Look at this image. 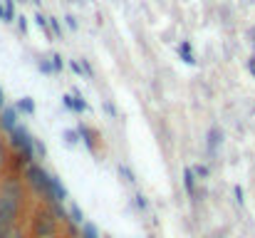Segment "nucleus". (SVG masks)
<instances>
[{
	"mask_svg": "<svg viewBox=\"0 0 255 238\" xmlns=\"http://www.w3.org/2000/svg\"><path fill=\"white\" fill-rule=\"evenodd\" d=\"M102 238H112V236H102Z\"/></svg>",
	"mask_w": 255,
	"mask_h": 238,
	"instance_id": "36",
	"label": "nucleus"
},
{
	"mask_svg": "<svg viewBox=\"0 0 255 238\" xmlns=\"http://www.w3.org/2000/svg\"><path fill=\"white\" fill-rule=\"evenodd\" d=\"M0 22H7V12H5V7H2V2H0Z\"/></svg>",
	"mask_w": 255,
	"mask_h": 238,
	"instance_id": "32",
	"label": "nucleus"
},
{
	"mask_svg": "<svg viewBox=\"0 0 255 238\" xmlns=\"http://www.w3.org/2000/svg\"><path fill=\"white\" fill-rule=\"evenodd\" d=\"M80 238H102V236H99V229H97L92 221H85V224L80 226Z\"/></svg>",
	"mask_w": 255,
	"mask_h": 238,
	"instance_id": "15",
	"label": "nucleus"
},
{
	"mask_svg": "<svg viewBox=\"0 0 255 238\" xmlns=\"http://www.w3.org/2000/svg\"><path fill=\"white\" fill-rule=\"evenodd\" d=\"M37 67H40L42 75L55 77V67H52V60H50V57H40V60H37Z\"/></svg>",
	"mask_w": 255,
	"mask_h": 238,
	"instance_id": "17",
	"label": "nucleus"
},
{
	"mask_svg": "<svg viewBox=\"0 0 255 238\" xmlns=\"http://www.w3.org/2000/svg\"><path fill=\"white\" fill-rule=\"evenodd\" d=\"M0 194L22 201V184H20V179H17V176H5L2 184H0Z\"/></svg>",
	"mask_w": 255,
	"mask_h": 238,
	"instance_id": "8",
	"label": "nucleus"
},
{
	"mask_svg": "<svg viewBox=\"0 0 255 238\" xmlns=\"http://www.w3.org/2000/svg\"><path fill=\"white\" fill-rule=\"evenodd\" d=\"M80 129V137H82V144L87 147V152L89 154H97V147H99V132L94 129V127H89V124H80L77 127Z\"/></svg>",
	"mask_w": 255,
	"mask_h": 238,
	"instance_id": "5",
	"label": "nucleus"
},
{
	"mask_svg": "<svg viewBox=\"0 0 255 238\" xmlns=\"http://www.w3.org/2000/svg\"><path fill=\"white\" fill-rule=\"evenodd\" d=\"M70 67H72V72H75V75H85V70H82V62L72 60V62H70Z\"/></svg>",
	"mask_w": 255,
	"mask_h": 238,
	"instance_id": "25",
	"label": "nucleus"
},
{
	"mask_svg": "<svg viewBox=\"0 0 255 238\" xmlns=\"http://www.w3.org/2000/svg\"><path fill=\"white\" fill-rule=\"evenodd\" d=\"M17 27H20V30H22V32H25V30H27V22H25V17H17Z\"/></svg>",
	"mask_w": 255,
	"mask_h": 238,
	"instance_id": "31",
	"label": "nucleus"
},
{
	"mask_svg": "<svg viewBox=\"0 0 255 238\" xmlns=\"http://www.w3.org/2000/svg\"><path fill=\"white\" fill-rule=\"evenodd\" d=\"M82 70H85V77H94V70H92V65H89V62H87V60H82Z\"/></svg>",
	"mask_w": 255,
	"mask_h": 238,
	"instance_id": "28",
	"label": "nucleus"
},
{
	"mask_svg": "<svg viewBox=\"0 0 255 238\" xmlns=\"http://www.w3.org/2000/svg\"><path fill=\"white\" fill-rule=\"evenodd\" d=\"M104 109H107V114H112V117H114V119H117V117H119V112H117V107H114V104H112V102H104Z\"/></svg>",
	"mask_w": 255,
	"mask_h": 238,
	"instance_id": "26",
	"label": "nucleus"
},
{
	"mask_svg": "<svg viewBox=\"0 0 255 238\" xmlns=\"http://www.w3.org/2000/svg\"><path fill=\"white\" fill-rule=\"evenodd\" d=\"M5 107V92H2V87H0V109Z\"/></svg>",
	"mask_w": 255,
	"mask_h": 238,
	"instance_id": "33",
	"label": "nucleus"
},
{
	"mask_svg": "<svg viewBox=\"0 0 255 238\" xmlns=\"http://www.w3.org/2000/svg\"><path fill=\"white\" fill-rule=\"evenodd\" d=\"M178 57H181L186 65H196V57H193L191 42H181V45H178Z\"/></svg>",
	"mask_w": 255,
	"mask_h": 238,
	"instance_id": "13",
	"label": "nucleus"
},
{
	"mask_svg": "<svg viewBox=\"0 0 255 238\" xmlns=\"http://www.w3.org/2000/svg\"><path fill=\"white\" fill-rule=\"evenodd\" d=\"M2 164H5V154H2V147H0V169H2Z\"/></svg>",
	"mask_w": 255,
	"mask_h": 238,
	"instance_id": "34",
	"label": "nucleus"
},
{
	"mask_svg": "<svg viewBox=\"0 0 255 238\" xmlns=\"http://www.w3.org/2000/svg\"><path fill=\"white\" fill-rule=\"evenodd\" d=\"M50 176H52V174H47V171L42 169V164H37V161H30V164L25 166V184H27L37 196H47V191H50Z\"/></svg>",
	"mask_w": 255,
	"mask_h": 238,
	"instance_id": "2",
	"label": "nucleus"
},
{
	"mask_svg": "<svg viewBox=\"0 0 255 238\" xmlns=\"http://www.w3.org/2000/svg\"><path fill=\"white\" fill-rule=\"evenodd\" d=\"M62 104L67 112H72V94H62Z\"/></svg>",
	"mask_w": 255,
	"mask_h": 238,
	"instance_id": "29",
	"label": "nucleus"
},
{
	"mask_svg": "<svg viewBox=\"0 0 255 238\" xmlns=\"http://www.w3.org/2000/svg\"><path fill=\"white\" fill-rule=\"evenodd\" d=\"M17 117H20V112L15 109V107H2L0 109V132H5V134H10L15 127H17Z\"/></svg>",
	"mask_w": 255,
	"mask_h": 238,
	"instance_id": "7",
	"label": "nucleus"
},
{
	"mask_svg": "<svg viewBox=\"0 0 255 238\" xmlns=\"http://www.w3.org/2000/svg\"><path fill=\"white\" fill-rule=\"evenodd\" d=\"M62 137H65L67 147H77V144L82 142V137H80V129H65V132H62Z\"/></svg>",
	"mask_w": 255,
	"mask_h": 238,
	"instance_id": "16",
	"label": "nucleus"
},
{
	"mask_svg": "<svg viewBox=\"0 0 255 238\" xmlns=\"http://www.w3.org/2000/svg\"><path fill=\"white\" fill-rule=\"evenodd\" d=\"M7 137H10V147H12L17 154H25L30 161L35 159V137L30 134V129H27L25 124H17Z\"/></svg>",
	"mask_w": 255,
	"mask_h": 238,
	"instance_id": "4",
	"label": "nucleus"
},
{
	"mask_svg": "<svg viewBox=\"0 0 255 238\" xmlns=\"http://www.w3.org/2000/svg\"><path fill=\"white\" fill-rule=\"evenodd\" d=\"M50 60H52V67H55V75H60V72L65 70V62H62V55H57V52H52V55H50Z\"/></svg>",
	"mask_w": 255,
	"mask_h": 238,
	"instance_id": "19",
	"label": "nucleus"
},
{
	"mask_svg": "<svg viewBox=\"0 0 255 238\" xmlns=\"http://www.w3.org/2000/svg\"><path fill=\"white\" fill-rule=\"evenodd\" d=\"M50 30H52V37H62V25L57 17H50Z\"/></svg>",
	"mask_w": 255,
	"mask_h": 238,
	"instance_id": "22",
	"label": "nucleus"
},
{
	"mask_svg": "<svg viewBox=\"0 0 255 238\" xmlns=\"http://www.w3.org/2000/svg\"><path fill=\"white\" fill-rule=\"evenodd\" d=\"M20 209H22V201L20 199H12V196L0 194V238H7L10 229L15 226V221L20 216Z\"/></svg>",
	"mask_w": 255,
	"mask_h": 238,
	"instance_id": "1",
	"label": "nucleus"
},
{
	"mask_svg": "<svg viewBox=\"0 0 255 238\" xmlns=\"http://www.w3.org/2000/svg\"><path fill=\"white\" fill-rule=\"evenodd\" d=\"M65 20H67V27H70V30H77V20H75V15H67Z\"/></svg>",
	"mask_w": 255,
	"mask_h": 238,
	"instance_id": "30",
	"label": "nucleus"
},
{
	"mask_svg": "<svg viewBox=\"0 0 255 238\" xmlns=\"http://www.w3.org/2000/svg\"><path fill=\"white\" fill-rule=\"evenodd\" d=\"M2 7H5V12H7V22L17 20V17H15V5H12V0H2Z\"/></svg>",
	"mask_w": 255,
	"mask_h": 238,
	"instance_id": "24",
	"label": "nucleus"
},
{
	"mask_svg": "<svg viewBox=\"0 0 255 238\" xmlns=\"http://www.w3.org/2000/svg\"><path fill=\"white\" fill-rule=\"evenodd\" d=\"M191 169H193V174H196L198 179H208V174H211V169H208L206 164H193Z\"/></svg>",
	"mask_w": 255,
	"mask_h": 238,
	"instance_id": "20",
	"label": "nucleus"
},
{
	"mask_svg": "<svg viewBox=\"0 0 255 238\" xmlns=\"http://www.w3.org/2000/svg\"><path fill=\"white\" fill-rule=\"evenodd\" d=\"M221 142H223V132H221L218 127H211V129H208V134H206V149H208V154H211V157L218 152Z\"/></svg>",
	"mask_w": 255,
	"mask_h": 238,
	"instance_id": "9",
	"label": "nucleus"
},
{
	"mask_svg": "<svg viewBox=\"0 0 255 238\" xmlns=\"http://www.w3.org/2000/svg\"><path fill=\"white\" fill-rule=\"evenodd\" d=\"M117 171H119V176L124 179V184H129V186H134V184H136V174H134L127 164H119V166H117Z\"/></svg>",
	"mask_w": 255,
	"mask_h": 238,
	"instance_id": "14",
	"label": "nucleus"
},
{
	"mask_svg": "<svg viewBox=\"0 0 255 238\" xmlns=\"http://www.w3.org/2000/svg\"><path fill=\"white\" fill-rule=\"evenodd\" d=\"M72 112L75 114H85V112H89V104H87V99L75 89L72 92Z\"/></svg>",
	"mask_w": 255,
	"mask_h": 238,
	"instance_id": "12",
	"label": "nucleus"
},
{
	"mask_svg": "<svg viewBox=\"0 0 255 238\" xmlns=\"http://www.w3.org/2000/svg\"><path fill=\"white\" fill-rule=\"evenodd\" d=\"M7 238H25V234H22V229L12 226V229H10V234H7Z\"/></svg>",
	"mask_w": 255,
	"mask_h": 238,
	"instance_id": "27",
	"label": "nucleus"
},
{
	"mask_svg": "<svg viewBox=\"0 0 255 238\" xmlns=\"http://www.w3.org/2000/svg\"><path fill=\"white\" fill-rule=\"evenodd\" d=\"M251 72H253V75H255V57H253V60H251Z\"/></svg>",
	"mask_w": 255,
	"mask_h": 238,
	"instance_id": "35",
	"label": "nucleus"
},
{
	"mask_svg": "<svg viewBox=\"0 0 255 238\" xmlns=\"http://www.w3.org/2000/svg\"><path fill=\"white\" fill-rule=\"evenodd\" d=\"M32 236L35 238H55L57 236V216L50 209H40L32 216Z\"/></svg>",
	"mask_w": 255,
	"mask_h": 238,
	"instance_id": "3",
	"label": "nucleus"
},
{
	"mask_svg": "<svg viewBox=\"0 0 255 238\" xmlns=\"http://www.w3.org/2000/svg\"><path fill=\"white\" fill-rule=\"evenodd\" d=\"M15 109H17V112H22V114H27V117H32L37 107H35V99H32V97H20V99H17V104H15Z\"/></svg>",
	"mask_w": 255,
	"mask_h": 238,
	"instance_id": "11",
	"label": "nucleus"
},
{
	"mask_svg": "<svg viewBox=\"0 0 255 238\" xmlns=\"http://www.w3.org/2000/svg\"><path fill=\"white\" fill-rule=\"evenodd\" d=\"M35 159H47V147L40 139H35Z\"/></svg>",
	"mask_w": 255,
	"mask_h": 238,
	"instance_id": "23",
	"label": "nucleus"
},
{
	"mask_svg": "<svg viewBox=\"0 0 255 238\" xmlns=\"http://www.w3.org/2000/svg\"><path fill=\"white\" fill-rule=\"evenodd\" d=\"M70 219H72L77 226H82V224H85V211L75 204V206H70Z\"/></svg>",
	"mask_w": 255,
	"mask_h": 238,
	"instance_id": "18",
	"label": "nucleus"
},
{
	"mask_svg": "<svg viewBox=\"0 0 255 238\" xmlns=\"http://www.w3.org/2000/svg\"><path fill=\"white\" fill-rule=\"evenodd\" d=\"M134 206H136L139 211H146V209H149V201H146V196H144L141 191H139V194L134 196Z\"/></svg>",
	"mask_w": 255,
	"mask_h": 238,
	"instance_id": "21",
	"label": "nucleus"
},
{
	"mask_svg": "<svg viewBox=\"0 0 255 238\" xmlns=\"http://www.w3.org/2000/svg\"><path fill=\"white\" fill-rule=\"evenodd\" d=\"M47 201H57V204H65L67 199H70V194H67V189H65V184L60 181V176H50V191H47V196H45Z\"/></svg>",
	"mask_w": 255,
	"mask_h": 238,
	"instance_id": "6",
	"label": "nucleus"
},
{
	"mask_svg": "<svg viewBox=\"0 0 255 238\" xmlns=\"http://www.w3.org/2000/svg\"><path fill=\"white\" fill-rule=\"evenodd\" d=\"M196 184H198V176L193 174L191 166H186V169H183V191H186L191 199L196 196Z\"/></svg>",
	"mask_w": 255,
	"mask_h": 238,
	"instance_id": "10",
	"label": "nucleus"
}]
</instances>
